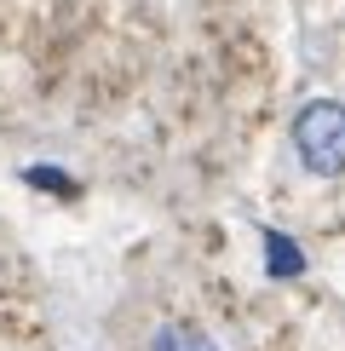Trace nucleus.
<instances>
[{"instance_id": "obj_2", "label": "nucleus", "mask_w": 345, "mask_h": 351, "mask_svg": "<svg viewBox=\"0 0 345 351\" xmlns=\"http://www.w3.org/2000/svg\"><path fill=\"white\" fill-rule=\"evenodd\" d=\"M150 351H219V346H213L196 323H162L155 340H150Z\"/></svg>"}, {"instance_id": "obj_1", "label": "nucleus", "mask_w": 345, "mask_h": 351, "mask_svg": "<svg viewBox=\"0 0 345 351\" xmlns=\"http://www.w3.org/2000/svg\"><path fill=\"white\" fill-rule=\"evenodd\" d=\"M288 138H294V156H299L305 173H316V179H340L345 173V104L340 98H311V104H299Z\"/></svg>"}]
</instances>
